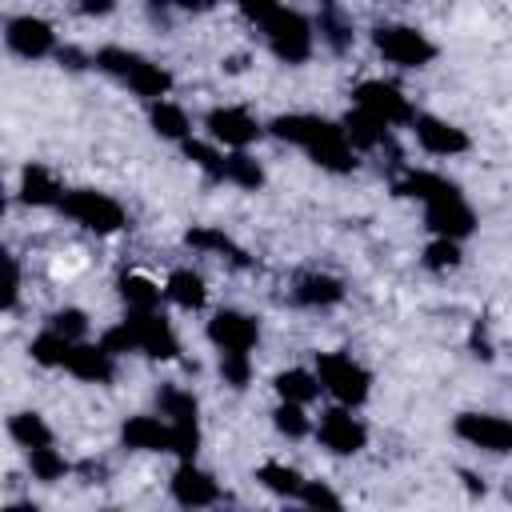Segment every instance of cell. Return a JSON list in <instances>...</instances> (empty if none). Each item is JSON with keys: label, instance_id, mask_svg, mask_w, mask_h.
Segmentation results:
<instances>
[{"label": "cell", "instance_id": "6da1fadb", "mask_svg": "<svg viewBox=\"0 0 512 512\" xmlns=\"http://www.w3.org/2000/svg\"><path fill=\"white\" fill-rule=\"evenodd\" d=\"M268 132L284 144H296L308 152V160L324 172H336V176H348L356 172V148L344 140L340 124L324 120V116H308V112H284L268 124Z\"/></svg>", "mask_w": 512, "mask_h": 512}, {"label": "cell", "instance_id": "7a4b0ae2", "mask_svg": "<svg viewBox=\"0 0 512 512\" xmlns=\"http://www.w3.org/2000/svg\"><path fill=\"white\" fill-rule=\"evenodd\" d=\"M92 64H96L100 72L116 76L120 84H128V88H132L136 96H144V100H164V96L172 92V76H168L160 64L144 60L140 52H128V48L108 44V48H100V52L92 56Z\"/></svg>", "mask_w": 512, "mask_h": 512}, {"label": "cell", "instance_id": "3957f363", "mask_svg": "<svg viewBox=\"0 0 512 512\" xmlns=\"http://www.w3.org/2000/svg\"><path fill=\"white\" fill-rule=\"evenodd\" d=\"M316 380H320V388H324L336 404H344V408H360V404L368 400V392H372L368 368L356 364V360L344 356V352H316Z\"/></svg>", "mask_w": 512, "mask_h": 512}, {"label": "cell", "instance_id": "277c9868", "mask_svg": "<svg viewBox=\"0 0 512 512\" xmlns=\"http://www.w3.org/2000/svg\"><path fill=\"white\" fill-rule=\"evenodd\" d=\"M56 208H60L68 220H76L80 228L96 232V236H112V232H120V228L128 224L124 204L112 200L108 192H96V188H72V192L60 196Z\"/></svg>", "mask_w": 512, "mask_h": 512}, {"label": "cell", "instance_id": "5b68a950", "mask_svg": "<svg viewBox=\"0 0 512 512\" xmlns=\"http://www.w3.org/2000/svg\"><path fill=\"white\" fill-rule=\"evenodd\" d=\"M264 28V40L272 48V56L280 64H304L312 56V44H316V32L308 24V16H300L296 8H276L268 20H260Z\"/></svg>", "mask_w": 512, "mask_h": 512}, {"label": "cell", "instance_id": "8992f818", "mask_svg": "<svg viewBox=\"0 0 512 512\" xmlns=\"http://www.w3.org/2000/svg\"><path fill=\"white\" fill-rule=\"evenodd\" d=\"M372 44H376V52L388 60V64H396V68H424V64H432L436 60V44L420 32V28H412V24H380L376 32H372Z\"/></svg>", "mask_w": 512, "mask_h": 512}, {"label": "cell", "instance_id": "52a82bcc", "mask_svg": "<svg viewBox=\"0 0 512 512\" xmlns=\"http://www.w3.org/2000/svg\"><path fill=\"white\" fill-rule=\"evenodd\" d=\"M124 324H128V332L136 340V352H144L152 360H176L180 356L176 328L160 308H128Z\"/></svg>", "mask_w": 512, "mask_h": 512}, {"label": "cell", "instance_id": "ba28073f", "mask_svg": "<svg viewBox=\"0 0 512 512\" xmlns=\"http://www.w3.org/2000/svg\"><path fill=\"white\" fill-rule=\"evenodd\" d=\"M352 100H356V108L372 112V116L384 120L388 128L408 124V120L416 116L412 104H408V96H404L396 84H388V80H360V84L352 88Z\"/></svg>", "mask_w": 512, "mask_h": 512}, {"label": "cell", "instance_id": "9c48e42d", "mask_svg": "<svg viewBox=\"0 0 512 512\" xmlns=\"http://www.w3.org/2000/svg\"><path fill=\"white\" fill-rule=\"evenodd\" d=\"M452 432L472 444V448H484V452H508L512 448V424L496 412H460Z\"/></svg>", "mask_w": 512, "mask_h": 512}, {"label": "cell", "instance_id": "30bf717a", "mask_svg": "<svg viewBox=\"0 0 512 512\" xmlns=\"http://www.w3.org/2000/svg\"><path fill=\"white\" fill-rule=\"evenodd\" d=\"M4 44L20 60H44V56L56 52V32L40 16H16V20L4 24Z\"/></svg>", "mask_w": 512, "mask_h": 512}, {"label": "cell", "instance_id": "8fae6325", "mask_svg": "<svg viewBox=\"0 0 512 512\" xmlns=\"http://www.w3.org/2000/svg\"><path fill=\"white\" fill-rule=\"evenodd\" d=\"M316 436H320V444L328 448V452H336V456H356L364 444H368V428L352 416V408H328L324 416H320V428H316Z\"/></svg>", "mask_w": 512, "mask_h": 512}, {"label": "cell", "instance_id": "7c38bea8", "mask_svg": "<svg viewBox=\"0 0 512 512\" xmlns=\"http://www.w3.org/2000/svg\"><path fill=\"white\" fill-rule=\"evenodd\" d=\"M408 124H412V132H416V144H420L424 152H432V156H460V152L472 148L468 132L456 128V124H448V120H440V116L416 112Z\"/></svg>", "mask_w": 512, "mask_h": 512}, {"label": "cell", "instance_id": "4fadbf2b", "mask_svg": "<svg viewBox=\"0 0 512 512\" xmlns=\"http://www.w3.org/2000/svg\"><path fill=\"white\" fill-rule=\"evenodd\" d=\"M208 340H212L220 352H252L256 340H260V324H256L248 312L220 308V312L208 320Z\"/></svg>", "mask_w": 512, "mask_h": 512}, {"label": "cell", "instance_id": "5bb4252c", "mask_svg": "<svg viewBox=\"0 0 512 512\" xmlns=\"http://www.w3.org/2000/svg\"><path fill=\"white\" fill-rule=\"evenodd\" d=\"M424 224L432 236H448V240H464L476 232V212L464 196H448V200H432L424 204Z\"/></svg>", "mask_w": 512, "mask_h": 512}, {"label": "cell", "instance_id": "9a60e30c", "mask_svg": "<svg viewBox=\"0 0 512 512\" xmlns=\"http://www.w3.org/2000/svg\"><path fill=\"white\" fill-rule=\"evenodd\" d=\"M204 124H208V136L216 140V144H224V148H248L252 140H260V124H256V116L252 112H244V108H212L208 116H204Z\"/></svg>", "mask_w": 512, "mask_h": 512}, {"label": "cell", "instance_id": "2e32d148", "mask_svg": "<svg viewBox=\"0 0 512 512\" xmlns=\"http://www.w3.org/2000/svg\"><path fill=\"white\" fill-rule=\"evenodd\" d=\"M168 488H172V500L184 504V508H208V504L220 500V484L204 468H196V460H180Z\"/></svg>", "mask_w": 512, "mask_h": 512}, {"label": "cell", "instance_id": "e0dca14e", "mask_svg": "<svg viewBox=\"0 0 512 512\" xmlns=\"http://www.w3.org/2000/svg\"><path fill=\"white\" fill-rule=\"evenodd\" d=\"M64 372H72L76 380L84 384H108L116 376V356L104 348V344H88V340H76L68 360H64Z\"/></svg>", "mask_w": 512, "mask_h": 512}, {"label": "cell", "instance_id": "ac0fdd59", "mask_svg": "<svg viewBox=\"0 0 512 512\" xmlns=\"http://www.w3.org/2000/svg\"><path fill=\"white\" fill-rule=\"evenodd\" d=\"M392 192H396V196H412V200H420V204L448 200V196H464L456 180H448V176H440V172H424V168L404 172V176L392 184Z\"/></svg>", "mask_w": 512, "mask_h": 512}, {"label": "cell", "instance_id": "d6986e66", "mask_svg": "<svg viewBox=\"0 0 512 512\" xmlns=\"http://www.w3.org/2000/svg\"><path fill=\"white\" fill-rule=\"evenodd\" d=\"M168 436H172V428L160 416H128L120 424V440L132 452H168Z\"/></svg>", "mask_w": 512, "mask_h": 512}, {"label": "cell", "instance_id": "ffe728a7", "mask_svg": "<svg viewBox=\"0 0 512 512\" xmlns=\"http://www.w3.org/2000/svg\"><path fill=\"white\" fill-rule=\"evenodd\" d=\"M292 300L300 308H332V304L344 300V280L328 276V272H304L292 288Z\"/></svg>", "mask_w": 512, "mask_h": 512}, {"label": "cell", "instance_id": "44dd1931", "mask_svg": "<svg viewBox=\"0 0 512 512\" xmlns=\"http://www.w3.org/2000/svg\"><path fill=\"white\" fill-rule=\"evenodd\" d=\"M184 244H188V248H196V252H212V256L228 260L232 268H248V264H252V260H248V252H244L232 236H224L220 228H208V224L188 228V232H184Z\"/></svg>", "mask_w": 512, "mask_h": 512}, {"label": "cell", "instance_id": "7402d4cb", "mask_svg": "<svg viewBox=\"0 0 512 512\" xmlns=\"http://www.w3.org/2000/svg\"><path fill=\"white\" fill-rule=\"evenodd\" d=\"M60 196H64V188H60V180L44 164H28L20 172V200L24 204H32V208H56Z\"/></svg>", "mask_w": 512, "mask_h": 512}, {"label": "cell", "instance_id": "603a6c76", "mask_svg": "<svg viewBox=\"0 0 512 512\" xmlns=\"http://www.w3.org/2000/svg\"><path fill=\"white\" fill-rule=\"evenodd\" d=\"M340 132H344V140H348L352 148H360V152L388 144V124H384V120H376V116H372V112H364V108H352V112L340 120Z\"/></svg>", "mask_w": 512, "mask_h": 512}, {"label": "cell", "instance_id": "cb8c5ba5", "mask_svg": "<svg viewBox=\"0 0 512 512\" xmlns=\"http://www.w3.org/2000/svg\"><path fill=\"white\" fill-rule=\"evenodd\" d=\"M164 296L184 308V312H200L204 300H208V288H204V276L192 272V268H172L168 280H164Z\"/></svg>", "mask_w": 512, "mask_h": 512}, {"label": "cell", "instance_id": "d4e9b609", "mask_svg": "<svg viewBox=\"0 0 512 512\" xmlns=\"http://www.w3.org/2000/svg\"><path fill=\"white\" fill-rule=\"evenodd\" d=\"M156 408L168 424H200V404L188 388H176V384H164L156 392Z\"/></svg>", "mask_w": 512, "mask_h": 512}, {"label": "cell", "instance_id": "484cf974", "mask_svg": "<svg viewBox=\"0 0 512 512\" xmlns=\"http://www.w3.org/2000/svg\"><path fill=\"white\" fill-rule=\"evenodd\" d=\"M220 180H228V184H236V188H244V192H260V188H264V168H260L256 156H248L244 148H232V152H224V172H220Z\"/></svg>", "mask_w": 512, "mask_h": 512}, {"label": "cell", "instance_id": "4316f807", "mask_svg": "<svg viewBox=\"0 0 512 512\" xmlns=\"http://www.w3.org/2000/svg\"><path fill=\"white\" fill-rule=\"evenodd\" d=\"M148 120H152V132L164 136V140H188V112L172 100H148Z\"/></svg>", "mask_w": 512, "mask_h": 512}, {"label": "cell", "instance_id": "83f0119b", "mask_svg": "<svg viewBox=\"0 0 512 512\" xmlns=\"http://www.w3.org/2000/svg\"><path fill=\"white\" fill-rule=\"evenodd\" d=\"M272 388H276L280 400H292V404H312V400L320 396V380H316V372H308V368L276 372Z\"/></svg>", "mask_w": 512, "mask_h": 512}, {"label": "cell", "instance_id": "f1b7e54d", "mask_svg": "<svg viewBox=\"0 0 512 512\" xmlns=\"http://www.w3.org/2000/svg\"><path fill=\"white\" fill-rule=\"evenodd\" d=\"M8 436L28 452V448H40V444H52V428L40 412H12L8 416Z\"/></svg>", "mask_w": 512, "mask_h": 512}, {"label": "cell", "instance_id": "f546056e", "mask_svg": "<svg viewBox=\"0 0 512 512\" xmlns=\"http://www.w3.org/2000/svg\"><path fill=\"white\" fill-rule=\"evenodd\" d=\"M320 40H324L332 52H348L352 40H356L352 20H348L332 0H324V12H320Z\"/></svg>", "mask_w": 512, "mask_h": 512}, {"label": "cell", "instance_id": "4dcf8cb0", "mask_svg": "<svg viewBox=\"0 0 512 512\" xmlns=\"http://www.w3.org/2000/svg\"><path fill=\"white\" fill-rule=\"evenodd\" d=\"M116 288H120V300H124V308H160V296H164V288H156L148 276H140V272H124L120 280H116Z\"/></svg>", "mask_w": 512, "mask_h": 512}, {"label": "cell", "instance_id": "1f68e13d", "mask_svg": "<svg viewBox=\"0 0 512 512\" xmlns=\"http://www.w3.org/2000/svg\"><path fill=\"white\" fill-rule=\"evenodd\" d=\"M72 344H76V340H68V336H60L56 328H48V332H40V336L28 344V352H32V360H36L40 368H64Z\"/></svg>", "mask_w": 512, "mask_h": 512}, {"label": "cell", "instance_id": "d6a6232c", "mask_svg": "<svg viewBox=\"0 0 512 512\" xmlns=\"http://www.w3.org/2000/svg\"><path fill=\"white\" fill-rule=\"evenodd\" d=\"M256 480L268 488V492H276V496H284V500H296V492H300V484H304V476L296 472V468H288V464H276V460H268V464H260V472H256Z\"/></svg>", "mask_w": 512, "mask_h": 512}, {"label": "cell", "instance_id": "836d02e7", "mask_svg": "<svg viewBox=\"0 0 512 512\" xmlns=\"http://www.w3.org/2000/svg\"><path fill=\"white\" fill-rule=\"evenodd\" d=\"M28 472L44 484H56L60 476H68V460L52 444H40V448H28Z\"/></svg>", "mask_w": 512, "mask_h": 512}, {"label": "cell", "instance_id": "e575fe53", "mask_svg": "<svg viewBox=\"0 0 512 512\" xmlns=\"http://www.w3.org/2000/svg\"><path fill=\"white\" fill-rule=\"evenodd\" d=\"M460 260H464L460 240L436 236V240L424 248V268H428V272H448V268H460Z\"/></svg>", "mask_w": 512, "mask_h": 512}, {"label": "cell", "instance_id": "d590c367", "mask_svg": "<svg viewBox=\"0 0 512 512\" xmlns=\"http://www.w3.org/2000/svg\"><path fill=\"white\" fill-rule=\"evenodd\" d=\"M272 424H276V432L288 436V440H300V436H308V428H312L308 416H304V404H292V400H280V404H276Z\"/></svg>", "mask_w": 512, "mask_h": 512}, {"label": "cell", "instance_id": "8d00e7d4", "mask_svg": "<svg viewBox=\"0 0 512 512\" xmlns=\"http://www.w3.org/2000/svg\"><path fill=\"white\" fill-rule=\"evenodd\" d=\"M220 380L228 384V388H248V380H252V356L248 352H220Z\"/></svg>", "mask_w": 512, "mask_h": 512}, {"label": "cell", "instance_id": "74e56055", "mask_svg": "<svg viewBox=\"0 0 512 512\" xmlns=\"http://www.w3.org/2000/svg\"><path fill=\"white\" fill-rule=\"evenodd\" d=\"M184 144V156L200 168V172H208L212 180H220V172H224V152H216V148H208V144H200V140H180Z\"/></svg>", "mask_w": 512, "mask_h": 512}, {"label": "cell", "instance_id": "f35d334b", "mask_svg": "<svg viewBox=\"0 0 512 512\" xmlns=\"http://www.w3.org/2000/svg\"><path fill=\"white\" fill-rule=\"evenodd\" d=\"M16 296H20V268H16L12 252L0 248V312L16 308Z\"/></svg>", "mask_w": 512, "mask_h": 512}, {"label": "cell", "instance_id": "ab89813d", "mask_svg": "<svg viewBox=\"0 0 512 512\" xmlns=\"http://www.w3.org/2000/svg\"><path fill=\"white\" fill-rule=\"evenodd\" d=\"M48 328H56L68 340H84L88 336V312L84 308H60V312H52Z\"/></svg>", "mask_w": 512, "mask_h": 512}, {"label": "cell", "instance_id": "60d3db41", "mask_svg": "<svg viewBox=\"0 0 512 512\" xmlns=\"http://www.w3.org/2000/svg\"><path fill=\"white\" fill-rule=\"evenodd\" d=\"M172 436H168V452H176L180 460H196L200 452V424H168Z\"/></svg>", "mask_w": 512, "mask_h": 512}, {"label": "cell", "instance_id": "b9f144b4", "mask_svg": "<svg viewBox=\"0 0 512 512\" xmlns=\"http://www.w3.org/2000/svg\"><path fill=\"white\" fill-rule=\"evenodd\" d=\"M296 500L300 504H308V508H340L344 500L324 484V480H304L300 484V492H296Z\"/></svg>", "mask_w": 512, "mask_h": 512}, {"label": "cell", "instance_id": "7bdbcfd3", "mask_svg": "<svg viewBox=\"0 0 512 512\" xmlns=\"http://www.w3.org/2000/svg\"><path fill=\"white\" fill-rule=\"evenodd\" d=\"M100 344L112 352V356H124V352H136V340H132V332H128V324L120 320V324H112L104 336H100Z\"/></svg>", "mask_w": 512, "mask_h": 512}, {"label": "cell", "instance_id": "ee69618b", "mask_svg": "<svg viewBox=\"0 0 512 512\" xmlns=\"http://www.w3.org/2000/svg\"><path fill=\"white\" fill-rule=\"evenodd\" d=\"M240 4V12L252 20V24H260V20H268L276 8H280V0H236Z\"/></svg>", "mask_w": 512, "mask_h": 512}, {"label": "cell", "instance_id": "f6af8a7d", "mask_svg": "<svg viewBox=\"0 0 512 512\" xmlns=\"http://www.w3.org/2000/svg\"><path fill=\"white\" fill-rule=\"evenodd\" d=\"M468 348H472V356H480V360H492V340H488V332H484V324H480V320L472 324Z\"/></svg>", "mask_w": 512, "mask_h": 512}, {"label": "cell", "instance_id": "bcb514c9", "mask_svg": "<svg viewBox=\"0 0 512 512\" xmlns=\"http://www.w3.org/2000/svg\"><path fill=\"white\" fill-rule=\"evenodd\" d=\"M56 60H60L68 72H80V68H88V64H92V56H84V52H80V48H72V44H68V48H56Z\"/></svg>", "mask_w": 512, "mask_h": 512}, {"label": "cell", "instance_id": "7dc6e473", "mask_svg": "<svg viewBox=\"0 0 512 512\" xmlns=\"http://www.w3.org/2000/svg\"><path fill=\"white\" fill-rule=\"evenodd\" d=\"M72 8L84 16H108L116 8V0H72Z\"/></svg>", "mask_w": 512, "mask_h": 512}, {"label": "cell", "instance_id": "c3c4849f", "mask_svg": "<svg viewBox=\"0 0 512 512\" xmlns=\"http://www.w3.org/2000/svg\"><path fill=\"white\" fill-rule=\"evenodd\" d=\"M152 4H164V8H180V12H208L212 0H152Z\"/></svg>", "mask_w": 512, "mask_h": 512}, {"label": "cell", "instance_id": "681fc988", "mask_svg": "<svg viewBox=\"0 0 512 512\" xmlns=\"http://www.w3.org/2000/svg\"><path fill=\"white\" fill-rule=\"evenodd\" d=\"M464 480H468V492H480L484 496V480H476L472 472H464Z\"/></svg>", "mask_w": 512, "mask_h": 512}, {"label": "cell", "instance_id": "f907efd6", "mask_svg": "<svg viewBox=\"0 0 512 512\" xmlns=\"http://www.w3.org/2000/svg\"><path fill=\"white\" fill-rule=\"evenodd\" d=\"M8 212V192H4V184H0V216Z\"/></svg>", "mask_w": 512, "mask_h": 512}]
</instances>
